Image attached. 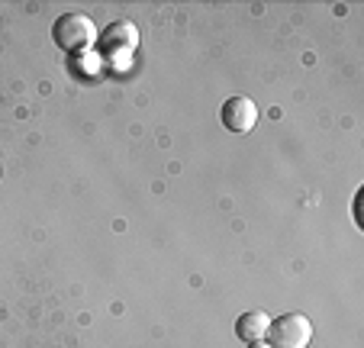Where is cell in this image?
<instances>
[{"mask_svg": "<svg viewBox=\"0 0 364 348\" xmlns=\"http://www.w3.org/2000/svg\"><path fill=\"white\" fill-rule=\"evenodd\" d=\"M52 39L65 52H87L97 42V26L84 14H62L52 26Z\"/></svg>", "mask_w": 364, "mask_h": 348, "instance_id": "cell-1", "label": "cell"}, {"mask_svg": "<svg viewBox=\"0 0 364 348\" xmlns=\"http://www.w3.org/2000/svg\"><path fill=\"white\" fill-rule=\"evenodd\" d=\"M271 348H306L313 342V322L303 313H284L268 326Z\"/></svg>", "mask_w": 364, "mask_h": 348, "instance_id": "cell-2", "label": "cell"}, {"mask_svg": "<svg viewBox=\"0 0 364 348\" xmlns=\"http://www.w3.org/2000/svg\"><path fill=\"white\" fill-rule=\"evenodd\" d=\"M100 42H103V55H107L110 62H126V58L139 48V29H136V23L119 20L103 33Z\"/></svg>", "mask_w": 364, "mask_h": 348, "instance_id": "cell-3", "label": "cell"}, {"mask_svg": "<svg viewBox=\"0 0 364 348\" xmlns=\"http://www.w3.org/2000/svg\"><path fill=\"white\" fill-rule=\"evenodd\" d=\"M255 123H258V107H255L252 97L235 94L223 103V126L229 132H248L255 130Z\"/></svg>", "mask_w": 364, "mask_h": 348, "instance_id": "cell-4", "label": "cell"}, {"mask_svg": "<svg viewBox=\"0 0 364 348\" xmlns=\"http://www.w3.org/2000/svg\"><path fill=\"white\" fill-rule=\"evenodd\" d=\"M268 326H271V316L262 313V310H252V313H242L235 320V335L242 342H264L268 339Z\"/></svg>", "mask_w": 364, "mask_h": 348, "instance_id": "cell-5", "label": "cell"}, {"mask_svg": "<svg viewBox=\"0 0 364 348\" xmlns=\"http://www.w3.org/2000/svg\"><path fill=\"white\" fill-rule=\"evenodd\" d=\"M248 348H271L268 342H248Z\"/></svg>", "mask_w": 364, "mask_h": 348, "instance_id": "cell-6", "label": "cell"}]
</instances>
